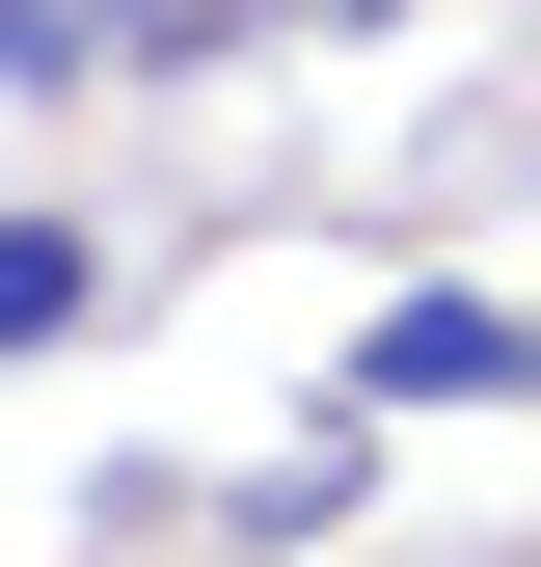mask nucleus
<instances>
[{
    "label": "nucleus",
    "instance_id": "f257e3e1",
    "mask_svg": "<svg viewBox=\"0 0 541 567\" xmlns=\"http://www.w3.org/2000/svg\"><path fill=\"white\" fill-rule=\"evenodd\" d=\"M353 405H514V298H406L353 351Z\"/></svg>",
    "mask_w": 541,
    "mask_h": 567
},
{
    "label": "nucleus",
    "instance_id": "20e7f679",
    "mask_svg": "<svg viewBox=\"0 0 541 567\" xmlns=\"http://www.w3.org/2000/svg\"><path fill=\"white\" fill-rule=\"evenodd\" d=\"M514 405H541V324H514Z\"/></svg>",
    "mask_w": 541,
    "mask_h": 567
},
{
    "label": "nucleus",
    "instance_id": "7ed1b4c3",
    "mask_svg": "<svg viewBox=\"0 0 541 567\" xmlns=\"http://www.w3.org/2000/svg\"><path fill=\"white\" fill-rule=\"evenodd\" d=\"M109 54H135V0H0V82H28V109H54V82H109Z\"/></svg>",
    "mask_w": 541,
    "mask_h": 567
},
{
    "label": "nucleus",
    "instance_id": "f03ea898",
    "mask_svg": "<svg viewBox=\"0 0 541 567\" xmlns=\"http://www.w3.org/2000/svg\"><path fill=\"white\" fill-rule=\"evenodd\" d=\"M82 298H109V244H82V217H0V351H54Z\"/></svg>",
    "mask_w": 541,
    "mask_h": 567
}]
</instances>
